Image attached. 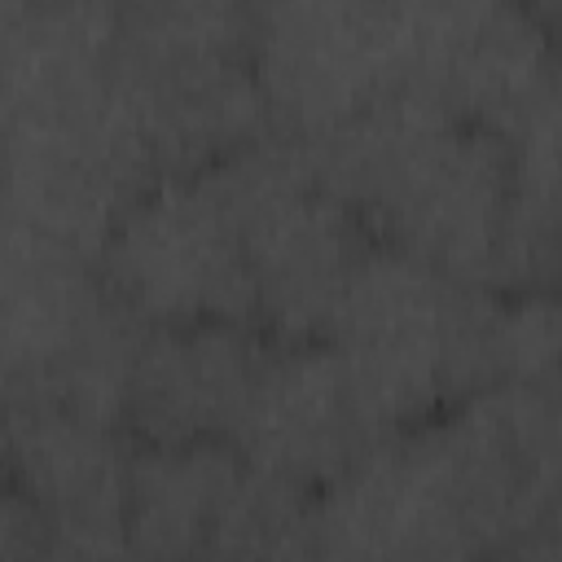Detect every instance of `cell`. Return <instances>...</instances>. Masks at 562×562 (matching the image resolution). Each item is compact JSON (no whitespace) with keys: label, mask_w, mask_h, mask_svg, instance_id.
Segmentation results:
<instances>
[{"label":"cell","mask_w":562,"mask_h":562,"mask_svg":"<svg viewBox=\"0 0 562 562\" xmlns=\"http://www.w3.org/2000/svg\"><path fill=\"white\" fill-rule=\"evenodd\" d=\"M97 272L145 325H259L237 211L215 162L149 184L105 237Z\"/></svg>","instance_id":"obj_3"},{"label":"cell","mask_w":562,"mask_h":562,"mask_svg":"<svg viewBox=\"0 0 562 562\" xmlns=\"http://www.w3.org/2000/svg\"><path fill=\"white\" fill-rule=\"evenodd\" d=\"M422 4L255 9V70L277 136H321L408 88Z\"/></svg>","instance_id":"obj_4"},{"label":"cell","mask_w":562,"mask_h":562,"mask_svg":"<svg viewBox=\"0 0 562 562\" xmlns=\"http://www.w3.org/2000/svg\"><path fill=\"white\" fill-rule=\"evenodd\" d=\"M391 430L364 404L351 369L325 338H277L255 373L228 443L259 470L325 492Z\"/></svg>","instance_id":"obj_5"},{"label":"cell","mask_w":562,"mask_h":562,"mask_svg":"<svg viewBox=\"0 0 562 562\" xmlns=\"http://www.w3.org/2000/svg\"><path fill=\"white\" fill-rule=\"evenodd\" d=\"M241 465L246 457L228 439L136 443L127 470L132 562H198V549Z\"/></svg>","instance_id":"obj_7"},{"label":"cell","mask_w":562,"mask_h":562,"mask_svg":"<svg viewBox=\"0 0 562 562\" xmlns=\"http://www.w3.org/2000/svg\"><path fill=\"white\" fill-rule=\"evenodd\" d=\"M496 303L501 294L373 241L325 342L351 369L373 417L400 435L492 386Z\"/></svg>","instance_id":"obj_1"},{"label":"cell","mask_w":562,"mask_h":562,"mask_svg":"<svg viewBox=\"0 0 562 562\" xmlns=\"http://www.w3.org/2000/svg\"><path fill=\"white\" fill-rule=\"evenodd\" d=\"M198 562H321L316 492L246 461L198 549Z\"/></svg>","instance_id":"obj_8"},{"label":"cell","mask_w":562,"mask_h":562,"mask_svg":"<svg viewBox=\"0 0 562 562\" xmlns=\"http://www.w3.org/2000/svg\"><path fill=\"white\" fill-rule=\"evenodd\" d=\"M272 342V334L241 321L145 325L123 430L136 443L228 439Z\"/></svg>","instance_id":"obj_6"},{"label":"cell","mask_w":562,"mask_h":562,"mask_svg":"<svg viewBox=\"0 0 562 562\" xmlns=\"http://www.w3.org/2000/svg\"><path fill=\"white\" fill-rule=\"evenodd\" d=\"M215 167L237 211L259 329L285 342L325 338L351 272L373 250L369 228L294 136H268Z\"/></svg>","instance_id":"obj_2"}]
</instances>
